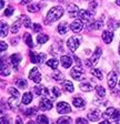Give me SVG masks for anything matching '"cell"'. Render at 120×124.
Here are the masks:
<instances>
[{
  "label": "cell",
  "mask_w": 120,
  "mask_h": 124,
  "mask_svg": "<svg viewBox=\"0 0 120 124\" xmlns=\"http://www.w3.org/2000/svg\"><path fill=\"white\" fill-rule=\"evenodd\" d=\"M62 15H63V8L62 7L57 6V7L51 8L47 15V20H46V22L47 23L55 22V21L59 20V19L62 17Z\"/></svg>",
  "instance_id": "1"
},
{
  "label": "cell",
  "mask_w": 120,
  "mask_h": 124,
  "mask_svg": "<svg viewBox=\"0 0 120 124\" xmlns=\"http://www.w3.org/2000/svg\"><path fill=\"white\" fill-rule=\"evenodd\" d=\"M70 74L75 80H78V81H81L82 79H85V75H86L85 74V71L82 70V68H81V65H78V64L75 68H72Z\"/></svg>",
  "instance_id": "2"
},
{
  "label": "cell",
  "mask_w": 120,
  "mask_h": 124,
  "mask_svg": "<svg viewBox=\"0 0 120 124\" xmlns=\"http://www.w3.org/2000/svg\"><path fill=\"white\" fill-rule=\"evenodd\" d=\"M67 46H68L69 50L71 52H75L77 49H78V46H80V38L77 36H72L68 39V41H67Z\"/></svg>",
  "instance_id": "3"
},
{
  "label": "cell",
  "mask_w": 120,
  "mask_h": 124,
  "mask_svg": "<svg viewBox=\"0 0 120 124\" xmlns=\"http://www.w3.org/2000/svg\"><path fill=\"white\" fill-rule=\"evenodd\" d=\"M29 57H30V60H31L32 63H38V64H42L43 61L46 60V54L44 53L37 54V53H34V51L29 52Z\"/></svg>",
  "instance_id": "4"
},
{
  "label": "cell",
  "mask_w": 120,
  "mask_h": 124,
  "mask_svg": "<svg viewBox=\"0 0 120 124\" xmlns=\"http://www.w3.org/2000/svg\"><path fill=\"white\" fill-rule=\"evenodd\" d=\"M100 57H101V48L98 46V48L96 49V51H94V53L92 54V57L89 60H87L86 65L87 67H92V65L97 64V62H98V60H99Z\"/></svg>",
  "instance_id": "5"
},
{
  "label": "cell",
  "mask_w": 120,
  "mask_h": 124,
  "mask_svg": "<svg viewBox=\"0 0 120 124\" xmlns=\"http://www.w3.org/2000/svg\"><path fill=\"white\" fill-rule=\"evenodd\" d=\"M29 79L31 81H34V83L41 82V74H40L38 68H32L30 73H29Z\"/></svg>",
  "instance_id": "6"
},
{
  "label": "cell",
  "mask_w": 120,
  "mask_h": 124,
  "mask_svg": "<svg viewBox=\"0 0 120 124\" xmlns=\"http://www.w3.org/2000/svg\"><path fill=\"white\" fill-rule=\"evenodd\" d=\"M79 17H80V19L82 21H85V22H90V21L92 20V16H94V13H91L89 10H85V9H80L79 10Z\"/></svg>",
  "instance_id": "7"
},
{
  "label": "cell",
  "mask_w": 120,
  "mask_h": 124,
  "mask_svg": "<svg viewBox=\"0 0 120 124\" xmlns=\"http://www.w3.org/2000/svg\"><path fill=\"white\" fill-rule=\"evenodd\" d=\"M57 111L59 112L60 114H67L71 111V108L68 103L66 102H59L57 104Z\"/></svg>",
  "instance_id": "8"
},
{
  "label": "cell",
  "mask_w": 120,
  "mask_h": 124,
  "mask_svg": "<svg viewBox=\"0 0 120 124\" xmlns=\"http://www.w3.org/2000/svg\"><path fill=\"white\" fill-rule=\"evenodd\" d=\"M39 108H41L42 111H47V110H51L52 108V102L47 98H42L40 101V105Z\"/></svg>",
  "instance_id": "9"
},
{
  "label": "cell",
  "mask_w": 120,
  "mask_h": 124,
  "mask_svg": "<svg viewBox=\"0 0 120 124\" xmlns=\"http://www.w3.org/2000/svg\"><path fill=\"white\" fill-rule=\"evenodd\" d=\"M82 28H84V23H82L81 20H75L70 26V29L75 33H79V32L82 30Z\"/></svg>",
  "instance_id": "10"
},
{
  "label": "cell",
  "mask_w": 120,
  "mask_h": 124,
  "mask_svg": "<svg viewBox=\"0 0 120 124\" xmlns=\"http://www.w3.org/2000/svg\"><path fill=\"white\" fill-rule=\"evenodd\" d=\"M100 117H101V112H100L98 108H96V110H91L88 114V119L92 122L98 121Z\"/></svg>",
  "instance_id": "11"
},
{
  "label": "cell",
  "mask_w": 120,
  "mask_h": 124,
  "mask_svg": "<svg viewBox=\"0 0 120 124\" xmlns=\"http://www.w3.org/2000/svg\"><path fill=\"white\" fill-rule=\"evenodd\" d=\"M20 61H21V55L19 53H15V54H12V55H10V63L13 65L15 70H18Z\"/></svg>",
  "instance_id": "12"
},
{
  "label": "cell",
  "mask_w": 120,
  "mask_h": 124,
  "mask_svg": "<svg viewBox=\"0 0 120 124\" xmlns=\"http://www.w3.org/2000/svg\"><path fill=\"white\" fill-rule=\"evenodd\" d=\"M117 84V73L116 72H110L108 74V85H109L111 89H113Z\"/></svg>",
  "instance_id": "13"
},
{
  "label": "cell",
  "mask_w": 120,
  "mask_h": 124,
  "mask_svg": "<svg viewBox=\"0 0 120 124\" xmlns=\"http://www.w3.org/2000/svg\"><path fill=\"white\" fill-rule=\"evenodd\" d=\"M34 92H36L37 95H48L49 94V91L47 90V88L46 86H43V85H37V86H34Z\"/></svg>",
  "instance_id": "14"
},
{
  "label": "cell",
  "mask_w": 120,
  "mask_h": 124,
  "mask_svg": "<svg viewBox=\"0 0 120 124\" xmlns=\"http://www.w3.org/2000/svg\"><path fill=\"white\" fill-rule=\"evenodd\" d=\"M60 62H61L62 67L66 68V69L70 68L71 64H72V60H71V58L68 57V55H62V57L60 58Z\"/></svg>",
  "instance_id": "15"
},
{
  "label": "cell",
  "mask_w": 120,
  "mask_h": 124,
  "mask_svg": "<svg viewBox=\"0 0 120 124\" xmlns=\"http://www.w3.org/2000/svg\"><path fill=\"white\" fill-rule=\"evenodd\" d=\"M68 12H69V15H70L71 18H75V17L77 16V13H79V9L76 5L70 3V5L68 6Z\"/></svg>",
  "instance_id": "16"
},
{
  "label": "cell",
  "mask_w": 120,
  "mask_h": 124,
  "mask_svg": "<svg viewBox=\"0 0 120 124\" xmlns=\"http://www.w3.org/2000/svg\"><path fill=\"white\" fill-rule=\"evenodd\" d=\"M72 103L77 108H85V105H86V101L81 98H75L72 100Z\"/></svg>",
  "instance_id": "17"
},
{
  "label": "cell",
  "mask_w": 120,
  "mask_h": 124,
  "mask_svg": "<svg viewBox=\"0 0 120 124\" xmlns=\"http://www.w3.org/2000/svg\"><path fill=\"white\" fill-rule=\"evenodd\" d=\"M102 39H103V41L106 43H110L112 41V39H113V33H112L111 31H103V33H102Z\"/></svg>",
  "instance_id": "18"
},
{
  "label": "cell",
  "mask_w": 120,
  "mask_h": 124,
  "mask_svg": "<svg viewBox=\"0 0 120 124\" xmlns=\"http://www.w3.org/2000/svg\"><path fill=\"white\" fill-rule=\"evenodd\" d=\"M62 88H63V90L66 91V92H68V93H71V92H73V85H72V83H71V81H68V80H66V81H63V83H62Z\"/></svg>",
  "instance_id": "19"
},
{
  "label": "cell",
  "mask_w": 120,
  "mask_h": 124,
  "mask_svg": "<svg viewBox=\"0 0 120 124\" xmlns=\"http://www.w3.org/2000/svg\"><path fill=\"white\" fill-rule=\"evenodd\" d=\"M19 20L21 21V24H24L26 28H30V27H31V20H30V18L27 17V16H25V15L20 16Z\"/></svg>",
  "instance_id": "20"
},
{
  "label": "cell",
  "mask_w": 120,
  "mask_h": 124,
  "mask_svg": "<svg viewBox=\"0 0 120 124\" xmlns=\"http://www.w3.org/2000/svg\"><path fill=\"white\" fill-rule=\"evenodd\" d=\"M10 74V69H9V65L7 63H5V60H2L1 62V75L6 77V75Z\"/></svg>",
  "instance_id": "21"
},
{
  "label": "cell",
  "mask_w": 120,
  "mask_h": 124,
  "mask_svg": "<svg viewBox=\"0 0 120 124\" xmlns=\"http://www.w3.org/2000/svg\"><path fill=\"white\" fill-rule=\"evenodd\" d=\"M68 24L66 22H61L58 26V32H59L60 34H66L67 32H68Z\"/></svg>",
  "instance_id": "22"
},
{
  "label": "cell",
  "mask_w": 120,
  "mask_h": 124,
  "mask_svg": "<svg viewBox=\"0 0 120 124\" xmlns=\"http://www.w3.org/2000/svg\"><path fill=\"white\" fill-rule=\"evenodd\" d=\"M24 41L26 42V44L29 48H34V41H32V37L29 33H25L24 36Z\"/></svg>",
  "instance_id": "23"
},
{
  "label": "cell",
  "mask_w": 120,
  "mask_h": 124,
  "mask_svg": "<svg viewBox=\"0 0 120 124\" xmlns=\"http://www.w3.org/2000/svg\"><path fill=\"white\" fill-rule=\"evenodd\" d=\"M120 26V22L117 20H115V19H110L109 22H108V27H109V29H111V30H116V29H118Z\"/></svg>",
  "instance_id": "24"
},
{
  "label": "cell",
  "mask_w": 120,
  "mask_h": 124,
  "mask_svg": "<svg viewBox=\"0 0 120 124\" xmlns=\"http://www.w3.org/2000/svg\"><path fill=\"white\" fill-rule=\"evenodd\" d=\"M80 89L82 91H85V92H90V91L94 90V88H92V85L90 84L89 82H82L80 84Z\"/></svg>",
  "instance_id": "25"
},
{
  "label": "cell",
  "mask_w": 120,
  "mask_h": 124,
  "mask_svg": "<svg viewBox=\"0 0 120 124\" xmlns=\"http://www.w3.org/2000/svg\"><path fill=\"white\" fill-rule=\"evenodd\" d=\"M119 121H120V108H118V110H115L111 119H110V122H116L117 123Z\"/></svg>",
  "instance_id": "26"
},
{
  "label": "cell",
  "mask_w": 120,
  "mask_h": 124,
  "mask_svg": "<svg viewBox=\"0 0 120 124\" xmlns=\"http://www.w3.org/2000/svg\"><path fill=\"white\" fill-rule=\"evenodd\" d=\"M31 101H32V94L31 93H29V92L25 93L24 96H22V103L24 104H29Z\"/></svg>",
  "instance_id": "27"
},
{
  "label": "cell",
  "mask_w": 120,
  "mask_h": 124,
  "mask_svg": "<svg viewBox=\"0 0 120 124\" xmlns=\"http://www.w3.org/2000/svg\"><path fill=\"white\" fill-rule=\"evenodd\" d=\"M40 10V6L38 3H32V5H29L28 6V11L29 12H32V13H36Z\"/></svg>",
  "instance_id": "28"
},
{
  "label": "cell",
  "mask_w": 120,
  "mask_h": 124,
  "mask_svg": "<svg viewBox=\"0 0 120 124\" xmlns=\"http://www.w3.org/2000/svg\"><path fill=\"white\" fill-rule=\"evenodd\" d=\"M58 63H59V62H58L56 59H50V60H48V61H47V65L51 68L52 70H57Z\"/></svg>",
  "instance_id": "29"
},
{
  "label": "cell",
  "mask_w": 120,
  "mask_h": 124,
  "mask_svg": "<svg viewBox=\"0 0 120 124\" xmlns=\"http://www.w3.org/2000/svg\"><path fill=\"white\" fill-rule=\"evenodd\" d=\"M115 110H116V108H107V111L103 113V117L106 120H109V121H110V119H111V116H112V114H113V112H115Z\"/></svg>",
  "instance_id": "30"
},
{
  "label": "cell",
  "mask_w": 120,
  "mask_h": 124,
  "mask_svg": "<svg viewBox=\"0 0 120 124\" xmlns=\"http://www.w3.org/2000/svg\"><path fill=\"white\" fill-rule=\"evenodd\" d=\"M37 40H38V43L39 44H43L49 40V37H48L47 34H39L38 38H37Z\"/></svg>",
  "instance_id": "31"
},
{
  "label": "cell",
  "mask_w": 120,
  "mask_h": 124,
  "mask_svg": "<svg viewBox=\"0 0 120 124\" xmlns=\"http://www.w3.org/2000/svg\"><path fill=\"white\" fill-rule=\"evenodd\" d=\"M17 86L22 89V90H25V89H27V86H28V83H27V81L25 80V79H19V80L17 81Z\"/></svg>",
  "instance_id": "32"
},
{
  "label": "cell",
  "mask_w": 120,
  "mask_h": 124,
  "mask_svg": "<svg viewBox=\"0 0 120 124\" xmlns=\"http://www.w3.org/2000/svg\"><path fill=\"white\" fill-rule=\"evenodd\" d=\"M96 91H97V94H98L99 98H103L104 94H106V90H104V88L101 86V85H97Z\"/></svg>",
  "instance_id": "33"
},
{
  "label": "cell",
  "mask_w": 120,
  "mask_h": 124,
  "mask_svg": "<svg viewBox=\"0 0 120 124\" xmlns=\"http://www.w3.org/2000/svg\"><path fill=\"white\" fill-rule=\"evenodd\" d=\"M20 23H21V21H20V20L16 21V22H13L12 27H11V32H12L13 34L17 33V32L19 31V29H20Z\"/></svg>",
  "instance_id": "34"
},
{
  "label": "cell",
  "mask_w": 120,
  "mask_h": 124,
  "mask_svg": "<svg viewBox=\"0 0 120 124\" xmlns=\"http://www.w3.org/2000/svg\"><path fill=\"white\" fill-rule=\"evenodd\" d=\"M7 34H8V26H7V23L1 22V37L5 38Z\"/></svg>",
  "instance_id": "35"
},
{
  "label": "cell",
  "mask_w": 120,
  "mask_h": 124,
  "mask_svg": "<svg viewBox=\"0 0 120 124\" xmlns=\"http://www.w3.org/2000/svg\"><path fill=\"white\" fill-rule=\"evenodd\" d=\"M91 73H92V75H94V77L97 78V79L102 80V72H101V70H99V69H92L91 70Z\"/></svg>",
  "instance_id": "36"
},
{
  "label": "cell",
  "mask_w": 120,
  "mask_h": 124,
  "mask_svg": "<svg viewBox=\"0 0 120 124\" xmlns=\"http://www.w3.org/2000/svg\"><path fill=\"white\" fill-rule=\"evenodd\" d=\"M37 122H38V123H44V124H47V123H49V120H48V117L46 115L41 114V115H39L38 117H37Z\"/></svg>",
  "instance_id": "37"
},
{
  "label": "cell",
  "mask_w": 120,
  "mask_h": 124,
  "mask_svg": "<svg viewBox=\"0 0 120 124\" xmlns=\"http://www.w3.org/2000/svg\"><path fill=\"white\" fill-rule=\"evenodd\" d=\"M52 78H53L56 81H62L63 74L61 72H59V71H57V70H56L55 73H53V75H52Z\"/></svg>",
  "instance_id": "38"
},
{
  "label": "cell",
  "mask_w": 120,
  "mask_h": 124,
  "mask_svg": "<svg viewBox=\"0 0 120 124\" xmlns=\"http://www.w3.org/2000/svg\"><path fill=\"white\" fill-rule=\"evenodd\" d=\"M71 119L70 117H68V116H63V117H60V119H58L57 123H60V124H65V123H71Z\"/></svg>",
  "instance_id": "39"
},
{
  "label": "cell",
  "mask_w": 120,
  "mask_h": 124,
  "mask_svg": "<svg viewBox=\"0 0 120 124\" xmlns=\"http://www.w3.org/2000/svg\"><path fill=\"white\" fill-rule=\"evenodd\" d=\"M52 93H53V96H52V99H57L58 96L61 95V92H60V90L57 88V86H53V88H52Z\"/></svg>",
  "instance_id": "40"
},
{
  "label": "cell",
  "mask_w": 120,
  "mask_h": 124,
  "mask_svg": "<svg viewBox=\"0 0 120 124\" xmlns=\"http://www.w3.org/2000/svg\"><path fill=\"white\" fill-rule=\"evenodd\" d=\"M96 8H97L96 1H91V2L89 3V11L91 13H94V12H96Z\"/></svg>",
  "instance_id": "41"
},
{
  "label": "cell",
  "mask_w": 120,
  "mask_h": 124,
  "mask_svg": "<svg viewBox=\"0 0 120 124\" xmlns=\"http://www.w3.org/2000/svg\"><path fill=\"white\" fill-rule=\"evenodd\" d=\"M37 113V108H28L26 111V115L30 116V115H34Z\"/></svg>",
  "instance_id": "42"
},
{
  "label": "cell",
  "mask_w": 120,
  "mask_h": 124,
  "mask_svg": "<svg viewBox=\"0 0 120 124\" xmlns=\"http://www.w3.org/2000/svg\"><path fill=\"white\" fill-rule=\"evenodd\" d=\"M8 91H9V93H10L11 95L16 96V98H19V92H18V90H16L15 88H10Z\"/></svg>",
  "instance_id": "43"
},
{
  "label": "cell",
  "mask_w": 120,
  "mask_h": 124,
  "mask_svg": "<svg viewBox=\"0 0 120 124\" xmlns=\"http://www.w3.org/2000/svg\"><path fill=\"white\" fill-rule=\"evenodd\" d=\"M13 11H15V9H13L12 7L7 8V9H6V11H5V16H6V17H10V16L13 13Z\"/></svg>",
  "instance_id": "44"
},
{
  "label": "cell",
  "mask_w": 120,
  "mask_h": 124,
  "mask_svg": "<svg viewBox=\"0 0 120 124\" xmlns=\"http://www.w3.org/2000/svg\"><path fill=\"white\" fill-rule=\"evenodd\" d=\"M102 26V21H96V22L92 23V28L96 29V30H98V29H100Z\"/></svg>",
  "instance_id": "45"
},
{
  "label": "cell",
  "mask_w": 120,
  "mask_h": 124,
  "mask_svg": "<svg viewBox=\"0 0 120 124\" xmlns=\"http://www.w3.org/2000/svg\"><path fill=\"white\" fill-rule=\"evenodd\" d=\"M7 48H8V46H7V43H6L5 41L0 42V50H1V52H3L5 50H7Z\"/></svg>",
  "instance_id": "46"
},
{
  "label": "cell",
  "mask_w": 120,
  "mask_h": 124,
  "mask_svg": "<svg viewBox=\"0 0 120 124\" xmlns=\"http://www.w3.org/2000/svg\"><path fill=\"white\" fill-rule=\"evenodd\" d=\"M32 27H34V32H39V31L41 30V26H40V24H38V23H34Z\"/></svg>",
  "instance_id": "47"
},
{
  "label": "cell",
  "mask_w": 120,
  "mask_h": 124,
  "mask_svg": "<svg viewBox=\"0 0 120 124\" xmlns=\"http://www.w3.org/2000/svg\"><path fill=\"white\" fill-rule=\"evenodd\" d=\"M77 123H88V121H87L86 119H82V117H80V119H77Z\"/></svg>",
  "instance_id": "48"
},
{
  "label": "cell",
  "mask_w": 120,
  "mask_h": 124,
  "mask_svg": "<svg viewBox=\"0 0 120 124\" xmlns=\"http://www.w3.org/2000/svg\"><path fill=\"white\" fill-rule=\"evenodd\" d=\"M73 59L76 60V63H77V64H78V65H81V61H80V59H79L77 55H73Z\"/></svg>",
  "instance_id": "49"
},
{
  "label": "cell",
  "mask_w": 120,
  "mask_h": 124,
  "mask_svg": "<svg viewBox=\"0 0 120 124\" xmlns=\"http://www.w3.org/2000/svg\"><path fill=\"white\" fill-rule=\"evenodd\" d=\"M3 7H5V2H3V0H2L1 1V8H3Z\"/></svg>",
  "instance_id": "50"
},
{
  "label": "cell",
  "mask_w": 120,
  "mask_h": 124,
  "mask_svg": "<svg viewBox=\"0 0 120 124\" xmlns=\"http://www.w3.org/2000/svg\"><path fill=\"white\" fill-rule=\"evenodd\" d=\"M117 5L120 6V0H117Z\"/></svg>",
  "instance_id": "51"
},
{
  "label": "cell",
  "mask_w": 120,
  "mask_h": 124,
  "mask_svg": "<svg viewBox=\"0 0 120 124\" xmlns=\"http://www.w3.org/2000/svg\"><path fill=\"white\" fill-rule=\"evenodd\" d=\"M119 54H120V44H119Z\"/></svg>",
  "instance_id": "52"
},
{
  "label": "cell",
  "mask_w": 120,
  "mask_h": 124,
  "mask_svg": "<svg viewBox=\"0 0 120 124\" xmlns=\"http://www.w3.org/2000/svg\"><path fill=\"white\" fill-rule=\"evenodd\" d=\"M119 86H120V81H119Z\"/></svg>",
  "instance_id": "53"
}]
</instances>
